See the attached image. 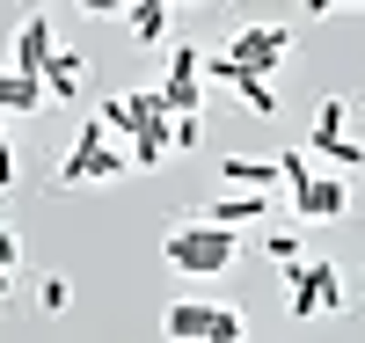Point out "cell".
<instances>
[{
    "label": "cell",
    "mask_w": 365,
    "mask_h": 343,
    "mask_svg": "<svg viewBox=\"0 0 365 343\" xmlns=\"http://www.w3.org/2000/svg\"><path fill=\"white\" fill-rule=\"evenodd\" d=\"M168 263L182 270V277H220L234 256H241V227H212V220H182L168 241Z\"/></svg>",
    "instance_id": "cell-1"
},
{
    "label": "cell",
    "mask_w": 365,
    "mask_h": 343,
    "mask_svg": "<svg viewBox=\"0 0 365 343\" xmlns=\"http://www.w3.org/2000/svg\"><path fill=\"white\" fill-rule=\"evenodd\" d=\"M205 51L197 44H175L168 51V81H161V103H168V117H205Z\"/></svg>",
    "instance_id": "cell-2"
},
{
    "label": "cell",
    "mask_w": 365,
    "mask_h": 343,
    "mask_svg": "<svg viewBox=\"0 0 365 343\" xmlns=\"http://www.w3.org/2000/svg\"><path fill=\"white\" fill-rule=\"evenodd\" d=\"M292 51V29L285 22H256V29H234V44H227V58L234 66H249V73H263L270 81V66Z\"/></svg>",
    "instance_id": "cell-3"
},
{
    "label": "cell",
    "mask_w": 365,
    "mask_h": 343,
    "mask_svg": "<svg viewBox=\"0 0 365 343\" xmlns=\"http://www.w3.org/2000/svg\"><path fill=\"white\" fill-rule=\"evenodd\" d=\"M197 73H205V81H227V88H234V96H241V103H249L256 117H278V88H270L263 73H249V66H234V58H227V51H220V58H205V66H197Z\"/></svg>",
    "instance_id": "cell-4"
},
{
    "label": "cell",
    "mask_w": 365,
    "mask_h": 343,
    "mask_svg": "<svg viewBox=\"0 0 365 343\" xmlns=\"http://www.w3.org/2000/svg\"><path fill=\"white\" fill-rule=\"evenodd\" d=\"M292 205H299V220H344L351 183L344 175H307V183H292Z\"/></svg>",
    "instance_id": "cell-5"
},
{
    "label": "cell",
    "mask_w": 365,
    "mask_h": 343,
    "mask_svg": "<svg viewBox=\"0 0 365 343\" xmlns=\"http://www.w3.org/2000/svg\"><path fill=\"white\" fill-rule=\"evenodd\" d=\"M44 58H51V15L37 8V15L15 29V66L8 73H44Z\"/></svg>",
    "instance_id": "cell-6"
},
{
    "label": "cell",
    "mask_w": 365,
    "mask_h": 343,
    "mask_svg": "<svg viewBox=\"0 0 365 343\" xmlns=\"http://www.w3.org/2000/svg\"><path fill=\"white\" fill-rule=\"evenodd\" d=\"M161 329H168V343H205L212 336V307L205 300H175L161 314Z\"/></svg>",
    "instance_id": "cell-7"
},
{
    "label": "cell",
    "mask_w": 365,
    "mask_h": 343,
    "mask_svg": "<svg viewBox=\"0 0 365 343\" xmlns=\"http://www.w3.org/2000/svg\"><path fill=\"white\" fill-rule=\"evenodd\" d=\"M81 73H88V58L51 44V58H44V73H37V81H44V96H66V103H73V96H81Z\"/></svg>",
    "instance_id": "cell-8"
},
{
    "label": "cell",
    "mask_w": 365,
    "mask_h": 343,
    "mask_svg": "<svg viewBox=\"0 0 365 343\" xmlns=\"http://www.w3.org/2000/svg\"><path fill=\"white\" fill-rule=\"evenodd\" d=\"M197 220H212V227H249V220H263V190H241V198H212Z\"/></svg>",
    "instance_id": "cell-9"
},
{
    "label": "cell",
    "mask_w": 365,
    "mask_h": 343,
    "mask_svg": "<svg viewBox=\"0 0 365 343\" xmlns=\"http://www.w3.org/2000/svg\"><path fill=\"white\" fill-rule=\"evenodd\" d=\"M307 292H314V307H322V314H344V270L336 263H307Z\"/></svg>",
    "instance_id": "cell-10"
},
{
    "label": "cell",
    "mask_w": 365,
    "mask_h": 343,
    "mask_svg": "<svg viewBox=\"0 0 365 343\" xmlns=\"http://www.w3.org/2000/svg\"><path fill=\"white\" fill-rule=\"evenodd\" d=\"M168 8H175V0H132V37L139 44H161L168 37Z\"/></svg>",
    "instance_id": "cell-11"
},
{
    "label": "cell",
    "mask_w": 365,
    "mask_h": 343,
    "mask_svg": "<svg viewBox=\"0 0 365 343\" xmlns=\"http://www.w3.org/2000/svg\"><path fill=\"white\" fill-rule=\"evenodd\" d=\"M220 175H227V183H249V190H270V183H278V161H249V153H227V161H220Z\"/></svg>",
    "instance_id": "cell-12"
},
{
    "label": "cell",
    "mask_w": 365,
    "mask_h": 343,
    "mask_svg": "<svg viewBox=\"0 0 365 343\" xmlns=\"http://www.w3.org/2000/svg\"><path fill=\"white\" fill-rule=\"evenodd\" d=\"M37 103H44L37 73H0V110H37Z\"/></svg>",
    "instance_id": "cell-13"
},
{
    "label": "cell",
    "mask_w": 365,
    "mask_h": 343,
    "mask_svg": "<svg viewBox=\"0 0 365 343\" xmlns=\"http://www.w3.org/2000/svg\"><path fill=\"white\" fill-rule=\"evenodd\" d=\"M161 153H168V117H154V124H139V132H132V168H154Z\"/></svg>",
    "instance_id": "cell-14"
},
{
    "label": "cell",
    "mask_w": 365,
    "mask_h": 343,
    "mask_svg": "<svg viewBox=\"0 0 365 343\" xmlns=\"http://www.w3.org/2000/svg\"><path fill=\"white\" fill-rule=\"evenodd\" d=\"M314 153H329L344 175H358V168H365V146H358V139H344V132H314Z\"/></svg>",
    "instance_id": "cell-15"
},
{
    "label": "cell",
    "mask_w": 365,
    "mask_h": 343,
    "mask_svg": "<svg viewBox=\"0 0 365 343\" xmlns=\"http://www.w3.org/2000/svg\"><path fill=\"white\" fill-rule=\"evenodd\" d=\"M197 139H205V117H168V146L175 153H190Z\"/></svg>",
    "instance_id": "cell-16"
},
{
    "label": "cell",
    "mask_w": 365,
    "mask_h": 343,
    "mask_svg": "<svg viewBox=\"0 0 365 343\" xmlns=\"http://www.w3.org/2000/svg\"><path fill=\"white\" fill-rule=\"evenodd\" d=\"M66 300H73L66 277H44V285H37V307H44V314H66Z\"/></svg>",
    "instance_id": "cell-17"
},
{
    "label": "cell",
    "mask_w": 365,
    "mask_h": 343,
    "mask_svg": "<svg viewBox=\"0 0 365 343\" xmlns=\"http://www.w3.org/2000/svg\"><path fill=\"white\" fill-rule=\"evenodd\" d=\"M205 343H241V314L234 307H212V336Z\"/></svg>",
    "instance_id": "cell-18"
},
{
    "label": "cell",
    "mask_w": 365,
    "mask_h": 343,
    "mask_svg": "<svg viewBox=\"0 0 365 343\" xmlns=\"http://www.w3.org/2000/svg\"><path fill=\"white\" fill-rule=\"evenodd\" d=\"M314 132H344V96H329V103L314 110ZM314 132H307V139H314Z\"/></svg>",
    "instance_id": "cell-19"
},
{
    "label": "cell",
    "mask_w": 365,
    "mask_h": 343,
    "mask_svg": "<svg viewBox=\"0 0 365 343\" xmlns=\"http://www.w3.org/2000/svg\"><path fill=\"white\" fill-rule=\"evenodd\" d=\"M314 168H307V153H278V183H307Z\"/></svg>",
    "instance_id": "cell-20"
},
{
    "label": "cell",
    "mask_w": 365,
    "mask_h": 343,
    "mask_svg": "<svg viewBox=\"0 0 365 343\" xmlns=\"http://www.w3.org/2000/svg\"><path fill=\"white\" fill-rule=\"evenodd\" d=\"M263 248H270L278 263H299V241H292V234H263Z\"/></svg>",
    "instance_id": "cell-21"
},
{
    "label": "cell",
    "mask_w": 365,
    "mask_h": 343,
    "mask_svg": "<svg viewBox=\"0 0 365 343\" xmlns=\"http://www.w3.org/2000/svg\"><path fill=\"white\" fill-rule=\"evenodd\" d=\"M0 190H15V146H8V124H0Z\"/></svg>",
    "instance_id": "cell-22"
},
{
    "label": "cell",
    "mask_w": 365,
    "mask_h": 343,
    "mask_svg": "<svg viewBox=\"0 0 365 343\" xmlns=\"http://www.w3.org/2000/svg\"><path fill=\"white\" fill-rule=\"evenodd\" d=\"M0 270H22V241H15L8 227H0Z\"/></svg>",
    "instance_id": "cell-23"
},
{
    "label": "cell",
    "mask_w": 365,
    "mask_h": 343,
    "mask_svg": "<svg viewBox=\"0 0 365 343\" xmlns=\"http://www.w3.org/2000/svg\"><path fill=\"white\" fill-rule=\"evenodd\" d=\"M8 292H15V270H0V300H8Z\"/></svg>",
    "instance_id": "cell-24"
},
{
    "label": "cell",
    "mask_w": 365,
    "mask_h": 343,
    "mask_svg": "<svg viewBox=\"0 0 365 343\" xmlns=\"http://www.w3.org/2000/svg\"><path fill=\"white\" fill-rule=\"evenodd\" d=\"M329 8H336V0H307V15H329Z\"/></svg>",
    "instance_id": "cell-25"
},
{
    "label": "cell",
    "mask_w": 365,
    "mask_h": 343,
    "mask_svg": "<svg viewBox=\"0 0 365 343\" xmlns=\"http://www.w3.org/2000/svg\"><path fill=\"white\" fill-rule=\"evenodd\" d=\"M336 8H344V0H336ZM351 8H365V0H351Z\"/></svg>",
    "instance_id": "cell-26"
}]
</instances>
